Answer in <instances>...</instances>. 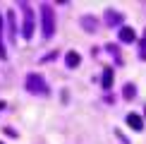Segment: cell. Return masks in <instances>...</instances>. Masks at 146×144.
<instances>
[{"label": "cell", "mask_w": 146, "mask_h": 144, "mask_svg": "<svg viewBox=\"0 0 146 144\" xmlns=\"http://www.w3.org/2000/svg\"><path fill=\"white\" fill-rule=\"evenodd\" d=\"M65 63H67V67H77V65L82 63V58H79L77 51H70L67 55H65Z\"/></svg>", "instance_id": "9"}, {"label": "cell", "mask_w": 146, "mask_h": 144, "mask_svg": "<svg viewBox=\"0 0 146 144\" xmlns=\"http://www.w3.org/2000/svg\"><path fill=\"white\" fill-rule=\"evenodd\" d=\"M101 87H103V89H110V87H113V70H110V67H103V75H101Z\"/></svg>", "instance_id": "7"}, {"label": "cell", "mask_w": 146, "mask_h": 144, "mask_svg": "<svg viewBox=\"0 0 146 144\" xmlns=\"http://www.w3.org/2000/svg\"><path fill=\"white\" fill-rule=\"evenodd\" d=\"M22 36H24L27 41L34 36V12H31L29 5H24V27H22Z\"/></svg>", "instance_id": "3"}, {"label": "cell", "mask_w": 146, "mask_h": 144, "mask_svg": "<svg viewBox=\"0 0 146 144\" xmlns=\"http://www.w3.org/2000/svg\"><path fill=\"white\" fill-rule=\"evenodd\" d=\"M41 34H43L46 41H50L55 36V12H53L50 5L41 7Z\"/></svg>", "instance_id": "1"}, {"label": "cell", "mask_w": 146, "mask_h": 144, "mask_svg": "<svg viewBox=\"0 0 146 144\" xmlns=\"http://www.w3.org/2000/svg\"><path fill=\"white\" fill-rule=\"evenodd\" d=\"M127 125H129L134 132L144 130V120H141V115H137V113H129V115H127Z\"/></svg>", "instance_id": "4"}, {"label": "cell", "mask_w": 146, "mask_h": 144, "mask_svg": "<svg viewBox=\"0 0 146 144\" xmlns=\"http://www.w3.org/2000/svg\"><path fill=\"white\" fill-rule=\"evenodd\" d=\"M106 24H110V27H120V24H122V12L108 10L106 12Z\"/></svg>", "instance_id": "5"}, {"label": "cell", "mask_w": 146, "mask_h": 144, "mask_svg": "<svg viewBox=\"0 0 146 144\" xmlns=\"http://www.w3.org/2000/svg\"><path fill=\"white\" fill-rule=\"evenodd\" d=\"M144 43H146V39H144Z\"/></svg>", "instance_id": "11"}, {"label": "cell", "mask_w": 146, "mask_h": 144, "mask_svg": "<svg viewBox=\"0 0 146 144\" xmlns=\"http://www.w3.org/2000/svg\"><path fill=\"white\" fill-rule=\"evenodd\" d=\"M117 36H120V41H122V43H132V41L137 39V36H134V29H132V27H120Z\"/></svg>", "instance_id": "6"}, {"label": "cell", "mask_w": 146, "mask_h": 144, "mask_svg": "<svg viewBox=\"0 0 146 144\" xmlns=\"http://www.w3.org/2000/svg\"><path fill=\"white\" fill-rule=\"evenodd\" d=\"M134 84H127V87H125V99H134Z\"/></svg>", "instance_id": "10"}, {"label": "cell", "mask_w": 146, "mask_h": 144, "mask_svg": "<svg viewBox=\"0 0 146 144\" xmlns=\"http://www.w3.org/2000/svg\"><path fill=\"white\" fill-rule=\"evenodd\" d=\"M24 89L27 91H31L36 96H48V82L43 79L41 75H36V72H31V75H27V79H24Z\"/></svg>", "instance_id": "2"}, {"label": "cell", "mask_w": 146, "mask_h": 144, "mask_svg": "<svg viewBox=\"0 0 146 144\" xmlns=\"http://www.w3.org/2000/svg\"><path fill=\"white\" fill-rule=\"evenodd\" d=\"M0 144H3V142H0Z\"/></svg>", "instance_id": "12"}, {"label": "cell", "mask_w": 146, "mask_h": 144, "mask_svg": "<svg viewBox=\"0 0 146 144\" xmlns=\"http://www.w3.org/2000/svg\"><path fill=\"white\" fill-rule=\"evenodd\" d=\"M82 27H84V29H86V31H89V34H94V31H96V29H98V22H96V19H94V17H82Z\"/></svg>", "instance_id": "8"}]
</instances>
